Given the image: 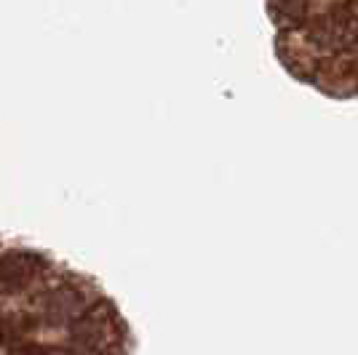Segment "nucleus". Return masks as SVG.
<instances>
[{"label": "nucleus", "instance_id": "obj_1", "mask_svg": "<svg viewBox=\"0 0 358 355\" xmlns=\"http://www.w3.org/2000/svg\"><path fill=\"white\" fill-rule=\"evenodd\" d=\"M131 328L110 296L48 254L0 243V353H123Z\"/></svg>", "mask_w": 358, "mask_h": 355}]
</instances>
